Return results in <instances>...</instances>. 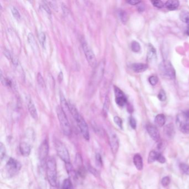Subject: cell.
Wrapping results in <instances>:
<instances>
[{"label":"cell","mask_w":189,"mask_h":189,"mask_svg":"<svg viewBox=\"0 0 189 189\" xmlns=\"http://www.w3.org/2000/svg\"><path fill=\"white\" fill-rule=\"evenodd\" d=\"M69 111L72 115L73 118L76 121V123L77 124L78 128L80 129V132L82 134L83 138L85 139L86 140H89L90 135L89 128L85 120L79 113L77 109L74 105L70 103L69 104Z\"/></svg>","instance_id":"6da1fadb"},{"label":"cell","mask_w":189,"mask_h":189,"mask_svg":"<svg viewBox=\"0 0 189 189\" xmlns=\"http://www.w3.org/2000/svg\"><path fill=\"white\" fill-rule=\"evenodd\" d=\"M47 177L51 186L56 187L57 184V162L54 157H49L46 162Z\"/></svg>","instance_id":"7a4b0ae2"},{"label":"cell","mask_w":189,"mask_h":189,"mask_svg":"<svg viewBox=\"0 0 189 189\" xmlns=\"http://www.w3.org/2000/svg\"><path fill=\"white\" fill-rule=\"evenodd\" d=\"M21 169V163L14 158H10L4 167L3 175L6 178H12L19 172Z\"/></svg>","instance_id":"3957f363"},{"label":"cell","mask_w":189,"mask_h":189,"mask_svg":"<svg viewBox=\"0 0 189 189\" xmlns=\"http://www.w3.org/2000/svg\"><path fill=\"white\" fill-rule=\"evenodd\" d=\"M56 112L63 134L66 136L70 135L71 134L70 124L69 123L65 112L61 107L58 106L56 108Z\"/></svg>","instance_id":"277c9868"},{"label":"cell","mask_w":189,"mask_h":189,"mask_svg":"<svg viewBox=\"0 0 189 189\" xmlns=\"http://www.w3.org/2000/svg\"><path fill=\"white\" fill-rule=\"evenodd\" d=\"M159 70L160 74L165 78L174 79L175 78V70L170 61L165 60L161 62L159 65Z\"/></svg>","instance_id":"5b68a950"},{"label":"cell","mask_w":189,"mask_h":189,"mask_svg":"<svg viewBox=\"0 0 189 189\" xmlns=\"http://www.w3.org/2000/svg\"><path fill=\"white\" fill-rule=\"evenodd\" d=\"M105 62V61L104 60V59H102L94 68V70L93 72V74L91 78V84H90V85L92 86L93 88L95 87L97 85H98L102 80V78L104 74Z\"/></svg>","instance_id":"8992f818"},{"label":"cell","mask_w":189,"mask_h":189,"mask_svg":"<svg viewBox=\"0 0 189 189\" xmlns=\"http://www.w3.org/2000/svg\"><path fill=\"white\" fill-rule=\"evenodd\" d=\"M54 144L58 156L65 162V164L70 163V156L65 145L58 139H55Z\"/></svg>","instance_id":"52a82bcc"},{"label":"cell","mask_w":189,"mask_h":189,"mask_svg":"<svg viewBox=\"0 0 189 189\" xmlns=\"http://www.w3.org/2000/svg\"><path fill=\"white\" fill-rule=\"evenodd\" d=\"M81 44L88 62L92 67L95 68L97 66V62L93 51L84 39H82Z\"/></svg>","instance_id":"ba28073f"},{"label":"cell","mask_w":189,"mask_h":189,"mask_svg":"<svg viewBox=\"0 0 189 189\" xmlns=\"http://www.w3.org/2000/svg\"><path fill=\"white\" fill-rule=\"evenodd\" d=\"M49 143L47 140H44L42 143L39 148V158L42 162H44L46 160L48 155H49Z\"/></svg>","instance_id":"9c48e42d"},{"label":"cell","mask_w":189,"mask_h":189,"mask_svg":"<svg viewBox=\"0 0 189 189\" xmlns=\"http://www.w3.org/2000/svg\"><path fill=\"white\" fill-rule=\"evenodd\" d=\"M114 92L115 95V102L120 107H123L127 102L126 97L122 90L119 88L114 87Z\"/></svg>","instance_id":"30bf717a"},{"label":"cell","mask_w":189,"mask_h":189,"mask_svg":"<svg viewBox=\"0 0 189 189\" xmlns=\"http://www.w3.org/2000/svg\"><path fill=\"white\" fill-rule=\"evenodd\" d=\"M177 123L179 124L180 130L184 134L189 133V120L186 119L183 114L177 118Z\"/></svg>","instance_id":"8fae6325"},{"label":"cell","mask_w":189,"mask_h":189,"mask_svg":"<svg viewBox=\"0 0 189 189\" xmlns=\"http://www.w3.org/2000/svg\"><path fill=\"white\" fill-rule=\"evenodd\" d=\"M109 141L112 153L115 154L117 153L119 149V139L115 134L112 133L109 135Z\"/></svg>","instance_id":"7c38bea8"},{"label":"cell","mask_w":189,"mask_h":189,"mask_svg":"<svg viewBox=\"0 0 189 189\" xmlns=\"http://www.w3.org/2000/svg\"><path fill=\"white\" fill-rule=\"evenodd\" d=\"M146 130L148 131L149 135H150L151 139L155 141L160 140V133L158 129L151 124H148L146 125Z\"/></svg>","instance_id":"4fadbf2b"},{"label":"cell","mask_w":189,"mask_h":189,"mask_svg":"<svg viewBox=\"0 0 189 189\" xmlns=\"http://www.w3.org/2000/svg\"><path fill=\"white\" fill-rule=\"evenodd\" d=\"M19 151L21 155L23 156H28L31 152V145L25 141L21 142L19 144Z\"/></svg>","instance_id":"5bb4252c"},{"label":"cell","mask_w":189,"mask_h":189,"mask_svg":"<svg viewBox=\"0 0 189 189\" xmlns=\"http://www.w3.org/2000/svg\"><path fill=\"white\" fill-rule=\"evenodd\" d=\"M27 106H28V109L29 114L32 117V118L34 119V120H37L38 119V113L37 111L36 108L34 105V103L32 101L31 99H29L28 100Z\"/></svg>","instance_id":"9a60e30c"},{"label":"cell","mask_w":189,"mask_h":189,"mask_svg":"<svg viewBox=\"0 0 189 189\" xmlns=\"http://www.w3.org/2000/svg\"><path fill=\"white\" fill-rule=\"evenodd\" d=\"M131 68L136 73H141L148 69V66L144 63H134L131 64Z\"/></svg>","instance_id":"2e32d148"},{"label":"cell","mask_w":189,"mask_h":189,"mask_svg":"<svg viewBox=\"0 0 189 189\" xmlns=\"http://www.w3.org/2000/svg\"><path fill=\"white\" fill-rule=\"evenodd\" d=\"M164 130L165 135L167 136L169 138H173L175 134V131L174 126L172 123L166 125L165 126Z\"/></svg>","instance_id":"e0dca14e"},{"label":"cell","mask_w":189,"mask_h":189,"mask_svg":"<svg viewBox=\"0 0 189 189\" xmlns=\"http://www.w3.org/2000/svg\"><path fill=\"white\" fill-rule=\"evenodd\" d=\"M133 162L134 165L138 170H141L143 168V159L140 155L137 154L134 156Z\"/></svg>","instance_id":"ac0fdd59"},{"label":"cell","mask_w":189,"mask_h":189,"mask_svg":"<svg viewBox=\"0 0 189 189\" xmlns=\"http://www.w3.org/2000/svg\"><path fill=\"white\" fill-rule=\"evenodd\" d=\"M179 6V2L177 0H169L165 3V6L168 10L173 11L177 9Z\"/></svg>","instance_id":"d6986e66"},{"label":"cell","mask_w":189,"mask_h":189,"mask_svg":"<svg viewBox=\"0 0 189 189\" xmlns=\"http://www.w3.org/2000/svg\"><path fill=\"white\" fill-rule=\"evenodd\" d=\"M156 57V51L154 47L151 45L149 44V48H148V54H147V59L148 61L149 62L154 61L155 58Z\"/></svg>","instance_id":"ffe728a7"},{"label":"cell","mask_w":189,"mask_h":189,"mask_svg":"<svg viewBox=\"0 0 189 189\" xmlns=\"http://www.w3.org/2000/svg\"><path fill=\"white\" fill-rule=\"evenodd\" d=\"M165 116L164 114H160L157 115L155 118V124L159 127L164 126L165 124Z\"/></svg>","instance_id":"44dd1931"},{"label":"cell","mask_w":189,"mask_h":189,"mask_svg":"<svg viewBox=\"0 0 189 189\" xmlns=\"http://www.w3.org/2000/svg\"><path fill=\"white\" fill-rule=\"evenodd\" d=\"M27 38H28V43L30 44V46L31 47L32 49L34 50V51H36L37 49H38V47H37L36 41L35 40V38H34V37L33 33H29L28 34Z\"/></svg>","instance_id":"7402d4cb"},{"label":"cell","mask_w":189,"mask_h":189,"mask_svg":"<svg viewBox=\"0 0 189 189\" xmlns=\"http://www.w3.org/2000/svg\"><path fill=\"white\" fill-rule=\"evenodd\" d=\"M159 153L156 152V151H151L150 153H149V156H148V163L151 164V163H153V162H154L156 160H157Z\"/></svg>","instance_id":"603a6c76"},{"label":"cell","mask_w":189,"mask_h":189,"mask_svg":"<svg viewBox=\"0 0 189 189\" xmlns=\"http://www.w3.org/2000/svg\"><path fill=\"white\" fill-rule=\"evenodd\" d=\"M60 100H61V108L63 109V110L64 112H65V110H67L68 111H69V104L67 103L65 98L64 97L63 94H62V93L60 95Z\"/></svg>","instance_id":"cb8c5ba5"},{"label":"cell","mask_w":189,"mask_h":189,"mask_svg":"<svg viewBox=\"0 0 189 189\" xmlns=\"http://www.w3.org/2000/svg\"><path fill=\"white\" fill-rule=\"evenodd\" d=\"M62 189H74L72 182L69 179L64 180L62 183Z\"/></svg>","instance_id":"d4e9b609"},{"label":"cell","mask_w":189,"mask_h":189,"mask_svg":"<svg viewBox=\"0 0 189 189\" xmlns=\"http://www.w3.org/2000/svg\"><path fill=\"white\" fill-rule=\"evenodd\" d=\"M180 18L182 21L189 25V12L187 11H183L180 15Z\"/></svg>","instance_id":"484cf974"},{"label":"cell","mask_w":189,"mask_h":189,"mask_svg":"<svg viewBox=\"0 0 189 189\" xmlns=\"http://www.w3.org/2000/svg\"><path fill=\"white\" fill-rule=\"evenodd\" d=\"M38 38L39 41L40 43L41 44L42 46L44 47L45 43H46V34L44 33L43 32L39 31L38 34Z\"/></svg>","instance_id":"4316f807"},{"label":"cell","mask_w":189,"mask_h":189,"mask_svg":"<svg viewBox=\"0 0 189 189\" xmlns=\"http://www.w3.org/2000/svg\"><path fill=\"white\" fill-rule=\"evenodd\" d=\"M109 104H110V100H109V97L106 95L105 100H104V105H103V113L105 115L107 114V113L109 110Z\"/></svg>","instance_id":"83f0119b"},{"label":"cell","mask_w":189,"mask_h":189,"mask_svg":"<svg viewBox=\"0 0 189 189\" xmlns=\"http://www.w3.org/2000/svg\"><path fill=\"white\" fill-rule=\"evenodd\" d=\"M11 10L12 12L13 16L15 17V19H17L18 21H19L21 18V15L19 13L18 10H17V8H15V6H12L11 8Z\"/></svg>","instance_id":"f1b7e54d"},{"label":"cell","mask_w":189,"mask_h":189,"mask_svg":"<svg viewBox=\"0 0 189 189\" xmlns=\"http://www.w3.org/2000/svg\"><path fill=\"white\" fill-rule=\"evenodd\" d=\"M37 82L38 83L39 85H40L41 87H46V83L45 81L44 80L43 78L42 77L41 74L38 73L37 75Z\"/></svg>","instance_id":"f546056e"},{"label":"cell","mask_w":189,"mask_h":189,"mask_svg":"<svg viewBox=\"0 0 189 189\" xmlns=\"http://www.w3.org/2000/svg\"><path fill=\"white\" fill-rule=\"evenodd\" d=\"M131 50L134 52H139L140 51V45L138 42H132L131 44Z\"/></svg>","instance_id":"4dcf8cb0"},{"label":"cell","mask_w":189,"mask_h":189,"mask_svg":"<svg viewBox=\"0 0 189 189\" xmlns=\"http://www.w3.org/2000/svg\"><path fill=\"white\" fill-rule=\"evenodd\" d=\"M6 154V151L5 146L3 145V143H0V158L1 161L4 159Z\"/></svg>","instance_id":"1f68e13d"},{"label":"cell","mask_w":189,"mask_h":189,"mask_svg":"<svg viewBox=\"0 0 189 189\" xmlns=\"http://www.w3.org/2000/svg\"><path fill=\"white\" fill-rule=\"evenodd\" d=\"M119 17L121 19V22L123 23H125L128 21V16L126 12L123 10H120L119 12Z\"/></svg>","instance_id":"d6a6232c"},{"label":"cell","mask_w":189,"mask_h":189,"mask_svg":"<svg viewBox=\"0 0 189 189\" xmlns=\"http://www.w3.org/2000/svg\"><path fill=\"white\" fill-rule=\"evenodd\" d=\"M180 168L185 174L189 175V165L182 163L180 164Z\"/></svg>","instance_id":"836d02e7"},{"label":"cell","mask_w":189,"mask_h":189,"mask_svg":"<svg viewBox=\"0 0 189 189\" xmlns=\"http://www.w3.org/2000/svg\"><path fill=\"white\" fill-rule=\"evenodd\" d=\"M158 99L160 100V101H161V102L165 101L166 99V94H165V92H164V90H160V92H159V94H158Z\"/></svg>","instance_id":"e575fe53"},{"label":"cell","mask_w":189,"mask_h":189,"mask_svg":"<svg viewBox=\"0 0 189 189\" xmlns=\"http://www.w3.org/2000/svg\"><path fill=\"white\" fill-rule=\"evenodd\" d=\"M151 3L153 4L154 6H155L156 8H161L164 6V3H162L161 1H152Z\"/></svg>","instance_id":"d590c367"},{"label":"cell","mask_w":189,"mask_h":189,"mask_svg":"<svg viewBox=\"0 0 189 189\" xmlns=\"http://www.w3.org/2000/svg\"><path fill=\"white\" fill-rule=\"evenodd\" d=\"M114 121L115 123L118 126H119V128H122L123 126V121L121 120V118L119 116H114Z\"/></svg>","instance_id":"8d00e7d4"},{"label":"cell","mask_w":189,"mask_h":189,"mask_svg":"<svg viewBox=\"0 0 189 189\" xmlns=\"http://www.w3.org/2000/svg\"><path fill=\"white\" fill-rule=\"evenodd\" d=\"M170 182V177L168 176H165L163 177L161 180V184L164 187H166L168 186Z\"/></svg>","instance_id":"74e56055"},{"label":"cell","mask_w":189,"mask_h":189,"mask_svg":"<svg viewBox=\"0 0 189 189\" xmlns=\"http://www.w3.org/2000/svg\"><path fill=\"white\" fill-rule=\"evenodd\" d=\"M149 81L151 85H155L158 82V78L156 76H151L149 78Z\"/></svg>","instance_id":"f35d334b"},{"label":"cell","mask_w":189,"mask_h":189,"mask_svg":"<svg viewBox=\"0 0 189 189\" xmlns=\"http://www.w3.org/2000/svg\"><path fill=\"white\" fill-rule=\"evenodd\" d=\"M158 145H157V149L159 151H163L165 148V143L162 141H158Z\"/></svg>","instance_id":"ab89813d"},{"label":"cell","mask_w":189,"mask_h":189,"mask_svg":"<svg viewBox=\"0 0 189 189\" xmlns=\"http://www.w3.org/2000/svg\"><path fill=\"white\" fill-rule=\"evenodd\" d=\"M129 123L131 126V128L133 129H135L136 128V122L135 119L133 117H130L129 119Z\"/></svg>","instance_id":"60d3db41"},{"label":"cell","mask_w":189,"mask_h":189,"mask_svg":"<svg viewBox=\"0 0 189 189\" xmlns=\"http://www.w3.org/2000/svg\"><path fill=\"white\" fill-rule=\"evenodd\" d=\"M157 161H158L160 163L164 164V163H165V161H166V159H165V157H164L162 154H161L159 153V154H158Z\"/></svg>","instance_id":"b9f144b4"},{"label":"cell","mask_w":189,"mask_h":189,"mask_svg":"<svg viewBox=\"0 0 189 189\" xmlns=\"http://www.w3.org/2000/svg\"><path fill=\"white\" fill-rule=\"evenodd\" d=\"M95 159H96V161L97 163L98 164V165H101L102 164V157H101V155H100V154H96V156H95Z\"/></svg>","instance_id":"7bdbcfd3"},{"label":"cell","mask_w":189,"mask_h":189,"mask_svg":"<svg viewBox=\"0 0 189 189\" xmlns=\"http://www.w3.org/2000/svg\"><path fill=\"white\" fill-rule=\"evenodd\" d=\"M3 54H4V55H5V57H6V58L8 59H11L12 57H11V54H10V52L8 51V49H4V50H3Z\"/></svg>","instance_id":"ee69618b"},{"label":"cell","mask_w":189,"mask_h":189,"mask_svg":"<svg viewBox=\"0 0 189 189\" xmlns=\"http://www.w3.org/2000/svg\"><path fill=\"white\" fill-rule=\"evenodd\" d=\"M127 3H128L130 5H136L140 3V1L138 0H129V1H127Z\"/></svg>","instance_id":"f6af8a7d"},{"label":"cell","mask_w":189,"mask_h":189,"mask_svg":"<svg viewBox=\"0 0 189 189\" xmlns=\"http://www.w3.org/2000/svg\"><path fill=\"white\" fill-rule=\"evenodd\" d=\"M182 114H183V115H184L186 119H189V110L184 112V113H182Z\"/></svg>","instance_id":"bcb514c9"},{"label":"cell","mask_w":189,"mask_h":189,"mask_svg":"<svg viewBox=\"0 0 189 189\" xmlns=\"http://www.w3.org/2000/svg\"><path fill=\"white\" fill-rule=\"evenodd\" d=\"M186 33L189 36V25H188V26L187 27Z\"/></svg>","instance_id":"7dc6e473"}]
</instances>
